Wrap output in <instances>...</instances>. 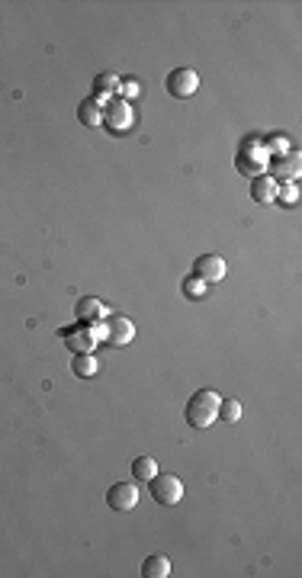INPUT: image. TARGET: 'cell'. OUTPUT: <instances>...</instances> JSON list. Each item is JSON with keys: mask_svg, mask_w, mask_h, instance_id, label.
Masks as SVG:
<instances>
[{"mask_svg": "<svg viewBox=\"0 0 302 578\" xmlns=\"http://www.w3.org/2000/svg\"><path fill=\"white\" fill-rule=\"evenodd\" d=\"M219 395L212 389H199V392H193L190 395V401H187V424L190 428H197V430H206L212 421L219 418Z\"/></svg>", "mask_w": 302, "mask_h": 578, "instance_id": "6da1fadb", "label": "cell"}, {"mask_svg": "<svg viewBox=\"0 0 302 578\" xmlns=\"http://www.w3.org/2000/svg\"><path fill=\"white\" fill-rule=\"evenodd\" d=\"M151 485V495L158 504H177L183 498V482L170 472H154V479H148Z\"/></svg>", "mask_w": 302, "mask_h": 578, "instance_id": "7a4b0ae2", "label": "cell"}, {"mask_svg": "<svg viewBox=\"0 0 302 578\" xmlns=\"http://www.w3.org/2000/svg\"><path fill=\"white\" fill-rule=\"evenodd\" d=\"M199 87V77L197 71H190V68H177V71H170L168 74V94L177 97V100H187V97L197 94Z\"/></svg>", "mask_w": 302, "mask_h": 578, "instance_id": "3957f363", "label": "cell"}, {"mask_svg": "<svg viewBox=\"0 0 302 578\" xmlns=\"http://www.w3.org/2000/svg\"><path fill=\"white\" fill-rule=\"evenodd\" d=\"M135 501H139V488L132 482H116L110 492H106V504L113 511H132Z\"/></svg>", "mask_w": 302, "mask_h": 578, "instance_id": "277c9868", "label": "cell"}, {"mask_svg": "<svg viewBox=\"0 0 302 578\" xmlns=\"http://www.w3.org/2000/svg\"><path fill=\"white\" fill-rule=\"evenodd\" d=\"M103 122L110 126L113 132H125L129 126L135 122V116H132V106L125 100H113L110 106L103 110Z\"/></svg>", "mask_w": 302, "mask_h": 578, "instance_id": "5b68a950", "label": "cell"}, {"mask_svg": "<svg viewBox=\"0 0 302 578\" xmlns=\"http://www.w3.org/2000/svg\"><path fill=\"white\" fill-rule=\"evenodd\" d=\"M132 337H135V325L129 321V318L113 315L110 321H106V341H110L113 347H125Z\"/></svg>", "mask_w": 302, "mask_h": 578, "instance_id": "8992f818", "label": "cell"}, {"mask_svg": "<svg viewBox=\"0 0 302 578\" xmlns=\"http://www.w3.org/2000/svg\"><path fill=\"white\" fill-rule=\"evenodd\" d=\"M197 277L203 283L225 280V261H222L219 254H206V257H199V261H197Z\"/></svg>", "mask_w": 302, "mask_h": 578, "instance_id": "52a82bcc", "label": "cell"}, {"mask_svg": "<svg viewBox=\"0 0 302 578\" xmlns=\"http://www.w3.org/2000/svg\"><path fill=\"white\" fill-rule=\"evenodd\" d=\"M77 119L84 122L87 129L103 126V110H100V103H97V100H84L81 106H77Z\"/></svg>", "mask_w": 302, "mask_h": 578, "instance_id": "ba28073f", "label": "cell"}, {"mask_svg": "<svg viewBox=\"0 0 302 578\" xmlns=\"http://www.w3.org/2000/svg\"><path fill=\"white\" fill-rule=\"evenodd\" d=\"M142 575L145 578H168L170 575V559L168 556H161V552L148 556V559L142 562Z\"/></svg>", "mask_w": 302, "mask_h": 578, "instance_id": "9c48e42d", "label": "cell"}, {"mask_svg": "<svg viewBox=\"0 0 302 578\" xmlns=\"http://www.w3.org/2000/svg\"><path fill=\"white\" fill-rule=\"evenodd\" d=\"M74 315L81 318V321H94L97 315H106V306L103 302H100V299H81V302H77V308H74Z\"/></svg>", "mask_w": 302, "mask_h": 578, "instance_id": "30bf717a", "label": "cell"}, {"mask_svg": "<svg viewBox=\"0 0 302 578\" xmlns=\"http://www.w3.org/2000/svg\"><path fill=\"white\" fill-rule=\"evenodd\" d=\"M97 344V335L94 331H81V335H68V347L74 350V354H90Z\"/></svg>", "mask_w": 302, "mask_h": 578, "instance_id": "8fae6325", "label": "cell"}, {"mask_svg": "<svg viewBox=\"0 0 302 578\" xmlns=\"http://www.w3.org/2000/svg\"><path fill=\"white\" fill-rule=\"evenodd\" d=\"M251 196H254L257 203H274V199H276V183H274V180H267V177L254 180V187H251Z\"/></svg>", "mask_w": 302, "mask_h": 578, "instance_id": "7c38bea8", "label": "cell"}, {"mask_svg": "<svg viewBox=\"0 0 302 578\" xmlns=\"http://www.w3.org/2000/svg\"><path fill=\"white\" fill-rule=\"evenodd\" d=\"M97 360L90 354H74V363H71V370H74V376H81V379H90V376L97 373Z\"/></svg>", "mask_w": 302, "mask_h": 578, "instance_id": "4fadbf2b", "label": "cell"}, {"mask_svg": "<svg viewBox=\"0 0 302 578\" xmlns=\"http://www.w3.org/2000/svg\"><path fill=\"white\" fill-rule=\"evenodd\" d=\"M132 472H135L139 482H148V479H154V472H158V463H154L151 457H139L132 463Z\"/></svg>", "mask_w": 302, "mask_h": 578, "instance_id": "5bb4252c", "label": "cell"}, {"mask_svg": "<svg viewBox=\"0 0 302 578\" xmlns=\"http://www.w3.org/2000/svg\"><path fill=\"white\" fill-rule=\"evenodd\" d=\"M219 418H225V421H238V418H241V401H235V399L219 401Z\"/></svg>", "mask_w": 302, "mask_h": 578, "instance_id": "9a60e30c", "label": "cell"}, {"mask_svg": "<svg viewBox=\"0 0 302 578\" xmlns=\"http://www.w3.org/2000/svg\"><path fill=\"white\" fill-rule=\"evenodd\" d=\"M274 170H276V177H296V174H299V161H296V158L276 161Z\"/></svg>", "mask_w": 302, "mask_h": 578, "instance_id": "2e32d148", "label": "cell"}, {"mask_svg": "<svg viewBox=\"0 0 302 578\" xmlns=\"http://www.w3.org/2000/svg\"><path fill=\"white\" fill-rule=\"evenodd\" d=\"M94 84H97V94H110V90L119 87V77H116V74H100Z\"/></svg>", "mask_w": 302, "mask_h": 578, "instance_id": "e0dca14e", "label": "cell"}, {"mask_svg": "<svg viewBox=\"0 0 302 578\" xmlns=\"http://www.w3.org/2000/svg\"><path fill=\"white\" fill-rule=\"evenodd\" d=\"M183 286H187V296H190V299H199V296H206V283L199 280V277H190V280L183 283Z\"/></svg>", "mask_w": 302, "mask_h": 578, "instance_id": "ac0fdd59", "label": "cell"}, {"mask_svg": "<svg viewBox=\"0 0 302 578\" xmlns=\"http://www.w3.org/2000/svg\"><path fill=\"white\" fill-rule=\"evenodd\" d=\"M276 196H280L283 203H296V199H299V193H296L293 183H283V187H276Z\"/></svg>", "mask_w": 302, "mask_h": 578, "instance_id": "d6986e66", "label": "cell"}, {"mask_svg": "<svg viewBox=\"0 0 302 578\" xmlns=\"http://www.w3.org/2000/svg\"><path fill=\"white\" fill-rule=\"evenodd\" d=\"M119 90H123L125 100H129V97H139V81H123V84H119Z\"/></svg>", "mask_w": 302, "mask_h": 578, "instance_id": "ffe728a7", "label": "cell"}]
</instances>
